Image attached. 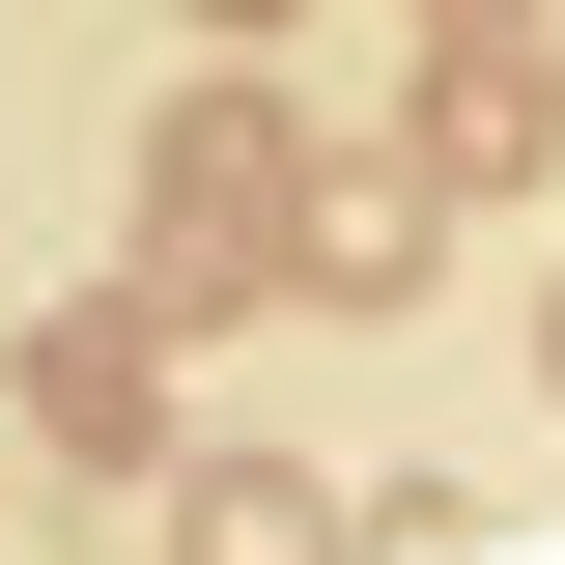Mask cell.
<instances>
[{
    "label": "cell",
    "mask_w": 565,
    "mask_h": 565,
    "mask_svg": "<svg viewBox=\"0 0 565 565\" xmlns=\"http://www.w3.org/2000/svg\"><path fill=\"white\" fill-rule=\"evenodd\" d=\"M255 255H282V85H255V29H226V85L141 141V311H199V282H255Z\"/></svg>",
    "instance_id": "1"
},
{
    "label": "cell",
    "mask_w": 565,
    "mask_h": 565,
    "mask_svg": "<svg viewBox=\"0 0 565 565\" xmlns=\"http://www.w3.org/2000/svg\"><path fill=\"white\" fill-rule=\"evenodd\" d=\"M424 255H452V170L424 141H340V170L282 141V282L311 311H424Z\"/></svg>",
    "instance_id": "2"
},
{
    "label": "cell",
    "mask_w": 565,
    "mask_h": 565,
    "mask_svg": "<svg viewBox=\"0 0 565 565\" xmlns=\"http://www.w3.org/2000/svg\"><path fill=\"white\" fill-rule=\"evenodd\" d=\"M424 170H452V199H565V57L537 29H424Z\"/></svg>",
    "instance_id": "3"
},
{
    "label": "cell",
    "mask_w": 565,
    "mask_h": 565,
    "mask_svg": "<svg viewBox=\"0 0 565 565\" xmlns=\"http://www.w3.org/2000/svg\"><path fill=\"white\" fill-rule=\"evenodd\" d=\"M141 340H170L141 282H114V311H57V340H29V424H57V452H141V424H170V367H141Z\"/></svg>",
    "instance_id": "4"
},
{
    "label": "cell",
    "mask_w": 565,
    "mask_h": 565,
    "mask_svg": "<svg viewBox=\"0 0 565 565\" xmlns=\"http://www.w3.org/2000/svg\"><path fill=\"white\" fill-rule=\"evenodd\" d=\"M170 565H340V481L311 452H199L170 481Z\"/></svg>",
    "instance_id": "5"
},
{
    "label": "cell",
    "mask_w": 565,
    "mask_h": 565,
    "mask_svg": "<svg viewBox=\"0 0 565 565\" xmlns=\"http://www.w3.org/2000/svg\"><path fill=\"white\" fill-rule=\"evenodd\" d=\"M424 29H537V0H424Z\"/></svg>",
    "instance_id": "6"
},
{
    "label": "cell",
    "mask_w": 565,
    "mask_h": 565,
    "mask_svg": "<svg viewBox=\"0 0 565 565\" xmlns=\"http://www.w3.org/2000/svg\"><path fill=\"white\" fill-rule=\"evenodd\" d=\"M537 396H565V282H537Z\"/></svg>",
    "instance_id": "7"
},
{
    "label": "cell",
    "mask_w": 565,
    "mask_h": 565,
    "mask_svg": "<svg viewBox=\"0 0 565 565\" xmlns=\"http://www.w3.org/2000/svg\"><path fill=\"white\" fill-rule=\"evenodd\" d=\"M199 29H282V0H199Z\"/></svg>",
    "instance_id": "8"
}]
</instances>
